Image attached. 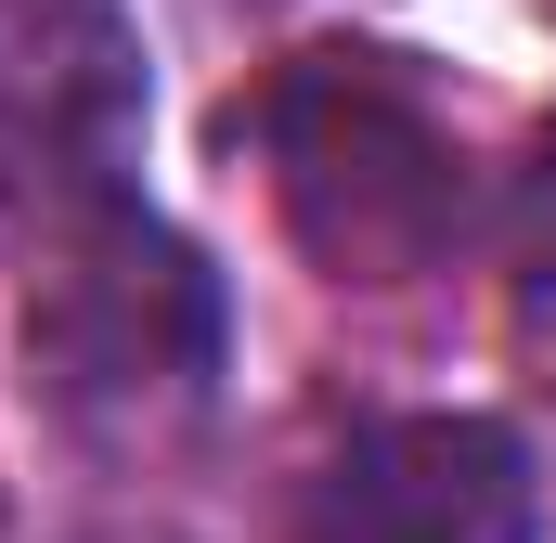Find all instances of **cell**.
<instances>
[{
  "mask_svg": "<svg viewBox=\"0 0 556 543\" xmlns=\"http://www.w3.org/2000/svg\"><path fill=\"white\" fill-rule=\"evenodd\" d=\"M13 350H26V402L78 453H168L220 389V285L104 168H39Z\"/></svg>",
  "mask_w": 556,
  "mask_h": 543,
  "instance_id": "obj_1",
  "label": "cell"
},
{
  "mask_svg": "<svg viewBox=\"0 0 556 543\" xmlns=\"http://www.w3.org/2000/svg\"><path fill=\"white\" fill-rule=\"evenodd\" d=\"M260 155L298 247L337 285H402L466 220V142L427 117L389 52H298L260 91Z\"/></svg>",
  "mask_w": 556,
  "mask_h": 543,
  "instance_id": "obj_2",
  "label": "cell"
},
{
  "mask_svg": "<svg viewBox=\"0 0 556 543\" xmlns=\"http://www.w3.org/2000/svg\"><path fill=\"white\" fill-rule=\"evenodd\" d=\"M544 479L492 414H363L285 505V543H531Z\"/></svg>",
  "mask_w": 556,
  "mask_h": 543,
  "instance_id": "obj_3",
  "label": "cell"
},
{
  "mask_svg": "<svg viewBox=\"0 0 556 543\" xmlns=\"http://www.w3.org/2000/svg\"><path fill=\"white\" fill-rule=\"evenodd\" d=\"M130 91L142 65L117 0H0V142L26 168H104Z\"/></svg>",
  "mask_w": 556,
  "mask_h": 543,
  "instance_id": "obj_4",
  "label": "cell"
},
{
  "mask_svg": "<svg viewBox=\"0 0 556 543\" xmlns=\"http://www.w3.org/2000/svg\"><path fill=\"white\" fill-rule=\"evenodd\" d=\"M518 298H531V337L556 350V142L531 168V207H518Z\"/></svg>",
  "mask_w": 556,
  "mask_h": 543,
  "instance_id": "obj_5",
  "label": "cell"
},
{
  "mask_svg": "<svg viewBox=\"0 0 556 543\" xmlns=\"http://www.w3.org/2000/svg\"><path fill=\"white\" fill-rule=\"evenodd\" d=\"M78 543H181V531H78Z\"/></svg>",
  "mask_w": 556,
  "mask_h": 543,
  "instance_id": "obj_6",
  "label": "cell"
}]
</instances>
